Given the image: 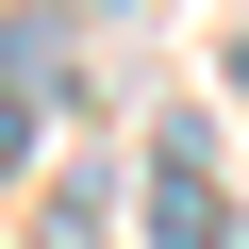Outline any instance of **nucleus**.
Instances as JSON below:
<instances>
[{
  "instance_id": "1",
  "label": "nucleus",
  "mask_w": 249,
  "mask_h": 249,
  "mask_svg": "<svg viewBox=\"0 0 249 249\" xmlns=\"http://www.w3.org/2000/svg\"><path fill=\"white\" fill-rule=\"evenodd\" d=\"M150 232H166V249H232V199H216V150H199V133H166V183H150Z\"/></svg>"
},
{
  "instance_id": "2",
  "label": "nucleus",
  "mask_w": 249,
  "mask_h": 249,
  "mask_svg": "<svg viewBox=\"0 0 249 249\" xmlns=\"http://www.w3.org/2000/svg\"><path fill=\"white\" fill-rule=\"evenodd\" d=\"M17 150H34V100H0V166H17Z\"/></svg>"
},
{
  "instance_id": "3",
  "label": "nucleus",
  "mask_w": 249,
  "mask_h": 249,
  "mask_svg": "<svg viewBox=\"0 0 249 249\" xmlns=\"http://www.w3.org/2000/svg\"><path fill=\"white\" fill-rule=\"evenodd\" d=\"M50 249H100V232H67V216H50Z\"/></svg>"
}]
</instances>
